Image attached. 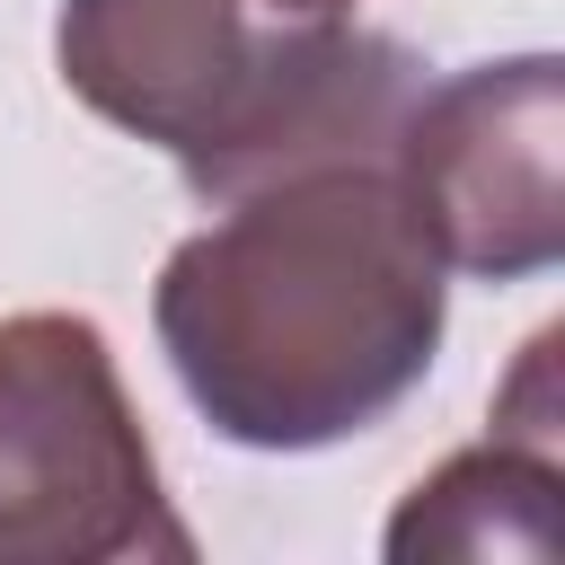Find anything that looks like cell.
<instances>
[{
	"label": "cell",
	"instance_id": "cell-1",
	"mask_svg": "<svg viewBox=\"0 0 565 565\" xmlns=\"http://www.w3.org/2000/svg\"><path fill=\"white\" fill-rule=\"evenodd\" d=\"M450 318V265L380 168H309L230 194L150 291L159 353L238 450H327L388 424Z\"/></svg>",
	"mask_w": 565,
	"mask_h": 565
},
{
	"label": "cell",
	"instance_id": "cell-2",
	"mask_svg": "<svg viewBox=\"0 0 565 565\" xmlns=\"http://www.w3.org/2000/svg\"><path fill=\"white\" fill-rule=\"evenodd\" d=\"M53 62L88 115L168 150L203 203L309 168H380L424 88L397 35L256 18V0H62Z\"/></svg>",
	"mask_w": 565,
	"mask_h": 565
},
{
	"label": "cell",
	"instance_id": "cell-3",
	"mask_svg": "<svg viewBox=\"0 0 565 565\" xmlns=\"http://www.w3.org/2000/svg\"><path fill=\"white\" fill-rule=\"evenodd\" d=\"M194 556L124 371L79 309L0 318V565Z\"/></svg>",
	"mask_w": 565,
	"mask_h": 565
},
{
	"label": "cell",
	"instance_id": "cell-4",
	"mask_svg": "<svg viewBox=\"0 0 565 565\" xmlns=\"http://www.w3.org/2000/svg\"><path fill=\"white\" fill-rule=\"evenodd\" d=\"M556 150H565V62L512 53L424 79L388 141V177L450 274L530 282L565 256Z\"/></svg>",
	"mask_w": 565,
	"mask_h": 565
},
{
	"label": "cell",
	"instance_id": "cell-5",
	"mask_svg": "<svg viewBox=\"0 0 565 565\" xmlns=\"http://www.w3.org/2000/svg\"><path fill=\"white\" fill-rule=\"evenodd\" d=\"M556 486L565 468L547 450H521L486 433L477 450L441 459L388 521V556H556Z\"/></svg>",
	"mask_w": 565,
	"mask_h": 565
},
{
	"label": "cell",
	"instance_id": "cell-6",
	"mask_svg": "<svg viewBox=\"0 0 565 565\" xmlns=\"http://www.w3.org/2000/svg\"><path fill=\"white\" fill-rule=\"evenodd\" d=\"M556 327H539L530 344H521V362H512V380L494 388V433L503 441H521V450H547L556 459V424H565V397H556Z\"/></svg>",
	"mask_w": 565,
	"mask_h": 565
},
{
	"label": "cell",
	"instance_id": "cell-7",
	"mask_svg": "<svg viewBox=\"0 0 565 565\" xmlns=\"http://www.w3.org/2000/svg\"><path fill=\"white\" fill-rule=\"evenodd\" d=\"M256 9H282V18H353V0H256Z\"/></svg>",
	"mask_w": 565,
	"mask_h": 565
}]
</instances>
